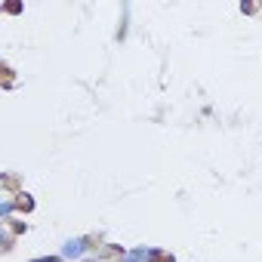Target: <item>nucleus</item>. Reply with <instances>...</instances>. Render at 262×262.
I'll list each match as a JSON object with an SVG mask.
<instances>
[{"mask_svg": "<svg viewBox=\"0 0 262 262\" xmlns=\"http://www.w3.org/2000/svg\"><path fill=\"white\" fill-rule=\"evenodd\" d=\"M62 253H65V256H80V253H83V241H68V244L62 247Z\"/></svg>", "mask_w": 262, "mask_h": 262, "instance_id": "obj_1", "label": "nucleus"}, {"mask_svg": "<svg viewBox=\"0 0 262 262\" xmlns=\"http://www.w3.org/2000/svg\"><path fill=\"white\" fill-rule=\"evenodd\" d=\"M34 262H59V259H50V256H43V259H34Z\"/></svg>", "mask_w": 262, "mask_h": 262, "instance_id": "obj_2", "label": "nucleus"}]
</instances>
